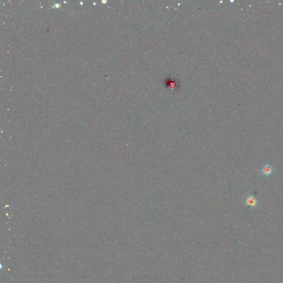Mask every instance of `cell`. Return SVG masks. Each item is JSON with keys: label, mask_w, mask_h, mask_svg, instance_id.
<instances>
[{"label": "cell", "mask_w": 283, "mask_h": 283, "mask_svg": "<svg viewBox=\"0 0 283 283\" xmlns=\"http://www.w3.org/2000/svg\"><path fill=\"white\" fill-rule=\"evenodd\" d=\"M274 169L268 163L264 164L260 170V174L266 177H269L273 174Z\"/></svg>", "instance_id": "6da1fadb"}, {"label": "cell", "mask_w": 283, "mask_h": 283, "mask_svg": "<svg viewBox=\"0 0 283 283\" xmlns=\"http://www.w3.org/2000/svg\"><path fill=\"white\" fill-rule=\"evenodd\" d=\"M244 204H246V206H248L251 209H253L257 207L258 204V201L256 199V197L250 195L247 197L244 201Z\"/></svg>", "instance_id": "7a4b0ae2"}]
</instances>
